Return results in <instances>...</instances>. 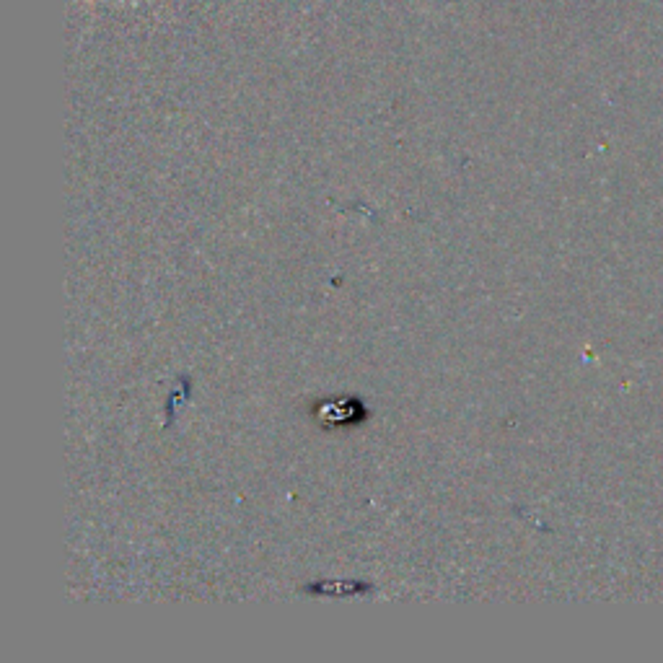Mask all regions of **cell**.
Instances as JSON below:
<instances>
[{
  "label": "cell",
  "instance_id": "1",
  "mask_svg": "<svg viewBox=\"0 0 663 663\" xmlns=\"http://www.w3.org/2000/svg\"><path fill=\"white\" fill-rule=\"evenodd\" d=\"M368 588L366 583L358 581H335V583H324V586H309L311 594H322V596H355V594H366Z\"/></svg>",
  "mask_w": 663,
  "mask_h": 663
},
{
  "label": "cell",
  "instance_id": "2",
  "mask_svg": "<svg viewBox=\"0 0 663 663\" xmlns=\"http://www.w3.org/2000/svg\"><path fill=\"white\" fill-rule=\"evenodd\" d=\"M184 399H190V381H187V379H182V381H179V386H177V389H174V392H171V397H169V405H166V410H169V412H174V410H177V405H179V402H184Z\"/></svg>",
  "mask_w": 663,
  "mask_h": 663
}]
</instances>
